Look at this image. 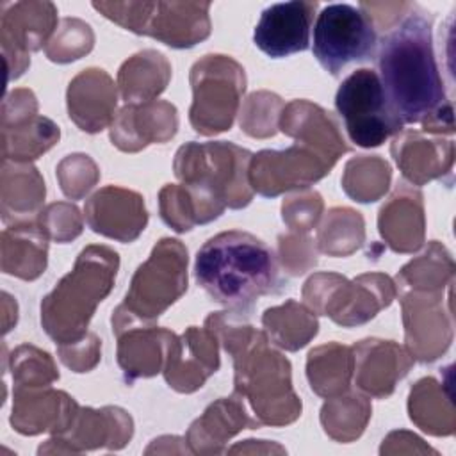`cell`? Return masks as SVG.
I'll return each instance as SVG.
<instances>
[{
  "label": "cell",
  "instance_id": "1",
  "mask_svg": "<svg viewBox=\"0 0 456 456\" xmlns=\"http://www.w3.org/2000/svg\"><path fill=\"white\" fill-rule=\"evenodd\" d=\"M417 4L383 34L378 69L385 94L403 123H419L433 135L454 134V112L438 71L433 18Z\"/></svg>",
  "mask_w": 456,
  "mask_h": 456
},
{
  "label": "cell",
  "instance_id": "2",
  "mask_svg": "<svg viewBox=\"0 0 456 456\" xmlns=\"http://www.w3.org/2000/svg\"><path fill=\"white\" fill-rule=\"evenodd\" d=\"M232 310L212 312L205 324L233 362V394L249 403L256 422L283 428L301 417L303 403L292 387V365L256 330Z\"/></svg>",
  "mask_w": 456,
  "mask_h": 456
},
{
  "label": "cell",
  "instance_id": "3",
  "mask_svg": "<svg viewBox=\"0 0 456 456\" xmlns=\"http://www.w3.org/2000/svg\"><path fill=\"white\" fill-rule=\"evenodd\" d=\"M194 278L216 303L240 315H249L262 296L280 294L285 285L273 249L242 230L221 232L203 242Z\"/></svg>",
  "mask_w": 456,
  "mask_h": 456
},
{
  "label": "cell",
  "instance_id": "4",
  "mask_svg": "<svg viewBox=\"0 0 456 456\" xmlns=\"http://www.w3.org/2000/svg\"><path fill=\"white\" fill-rule=\"evenodd\" d=\"M119 269V255L110 246H86L73 269L41 299V326L55 346L87 333L96 306L110 294Z\"/></svg>",
  "mask_w": 456,
  "mask_h": 456
},
{
  "label": "cell",
  "instance_id": "5",
  "mask_svg": "<svg viewBox=\"0 0 456 456\" xmlns=\"http://www.w3.org/2000/svg\"><path fill=\"white\" fill-rule=\"evenodd\" d=\"M189 253L182 240L160 239L150 256L135 269L125 299L110 315L112 331L128 324H155L189 285Z\"/></svg>",
  "mask_w": 456,
  "mask_h": 456
},
{
  "label": "cell",
  "instance_id": "6",
  "mask_svg": "<svg viewBox=\"0 0 456 456\" xmlns=\"http://www.w3.org/2000/svg\"><path fill=\"white\" fill-rule=\"evenodd\" d=\"M253 153L228 141L182 144L173 160L176 178L191 187L208 192L232 210L253 201L248 167Z\"/></svg>",
  "mask_w": 456,
  "mask_h": 456
},
{
  "label": "cell",
  "instance_id": "7",
  "mask_svg": "<svg viewBox=\"0 0 456 456\" xmlns=\"http://www.w3.org/2000/svg\"><path fill=\"white\" fill-rule=\"evenodd\" d=\"M93 9L137 36H150L171 48H192L212 32L210 2H93Z\"/></svg>",
  "mask_w": 456,
  "mask_h": 456
},
{
  "label": "cell",
  "instance_id": "8",
  "mask_svg": "<svg viewBox=\"0 0 456 456\" xmlns=\"http://www.w3.org/2000/svg\"><path fill=\"white\" fill-rule=\"evenodd\" d=\"M305 305L315 315H326L342 328L374 319L397 297L394 280L385 273H363L353 280L338 273H314L303 285Z\"/></svg>",
  "mask_w": 456,
  "mask_h": 456
},
{
  "label": "cell",
  "instance_id": "9",
  "mask_svg": "<svg viewBox=\"0 0 456 456\" xmlns=\"http://www.w3.org/2000/svg\"><path fill=\"white\" fill-rule=\"evenodd\" d=\"M189 82V123L194 132L210 137L230 130L248 86L242 64L230 55L207 53L192 64Z\"/></svg>",
  "mask_w": 456,
  "mask_h": 456
},
{
  "label": "cell",
  "instance_id": "10",
  "mask_svg": "<svg viewBox=\"0 0 456 456\" xmlns=\"http://www.w3.org/2000/svg\"><path fill=\"white\" fill-rule=\"evenodd\" d=\"M335 109L344 119L351 142L360 148L381 146L404 126L385 94L379 75L369 68L354 69L342 80L335 94Z\"/></svg>",
  "mask_w": 456,
  "mask_h": 456
},
{
  "label": "cell",
  "instance_id": "11",
  "mask_svg": "<svg viewBox=\"0 0 456 456\" xmlns=\"http://www.w3.org/2000/svg\"><path fill=\"white\" fill-rule=\"evenodd\" d=\"M378 32L372 21L351 4H330L314 25V57L333 77L347 64L374 53Z\"/></svg>",
  "mask_w": 456,
  "mask_h": 456
},
{
  "label": "cell",
  "instance_id": "12",
  "mask_svg": "<svg viewBox=\"0 0 456 456\" xmlns=\"http://www.w3.org/2000/svg\"><path fill=\"white\" fill-rule=\"evenodd\" d=\"M452 285L442 292H399L404 326V347L410 356L420 363H431L438 360L452 344Z\"/></svg>",
  "mask_w": 456,
  "mask_h": 456
},
{
  "label": "cell",
  "instance_id": "13",
  "mask_svg": "<svg viewBox=\"0 0 456 456\" xmlns=\"http://www.w3.org/2000/svg\"><path fill=\"white\" fill-rule=\"evenodd\" d=\"M57 7L48 0H20L0 4V45L7 69V84L30 66V52L45 48L57 28Z\"/></svg>",
  "mask_w": 456,
  "mask_h": 456
},
{
  "label": "cell",
  "instance_id": "14",
  "mask_svg": "<svg viewBox=\"0 0 456 456\" xmlns=\"http://www.w3.org/2000/svg\"><path fill=\"white\" fill-rule=\"evenodd\" d=\"M335 162L296 142L285 150H260L253 153L248 178L253 192L264 198H276L289 191L308 189L333 169Z\"/></svg>",
  "mask_w": 456,
  "mask_h": 456
},
{
  "label": "cell",
  "instance_id": "15",
  "mask_svg": "<svg viewBox=\"0 0 456 456\" xmlns=\"http://www.w3.org/2000/svg\"><path fill=\"white\" fill-rule=\"evenodd\" d=\"M134 436V419L119 406H80L73 424L52 435L37 454H82L87 451H119Z\"/></svg>",
  "mask_w": 456,
  "mask_h": 456
},
{
  "label": "cell",
  "instance_id": "16",
  "mask_svg": "<svg viewBox=\"0 0 456 456\" xmlns=\"http://www.w3.org/2000/svg\"><path fill=\"white\" fill-rule=\"evenodd\" d=\"M219 367V340L216 335L207 326H189L183 333L171 337L162 374L167 387L175 392L192 394Z\"/></svg>",
  "mask_w": 456,
  "mask_h": 456
},
{
  "label": "cell",
  "instance_id": "17",
  "mask_svg": "<svg viewBox=\"0 0 456 456\" xmlns=\"http://www.w3.org/2000/svg\"><path fill=\"white\" fill-rule=\"evenodd\" d=\"M390 155L410 185L420 187L433 180L452 182V139L422 130H401L390 142Z\"/></svg>",
  "mask_w": 456,
  "mask_h": 456
},
{
  "label": "cell",
  "instance_id": "18",
  "mask_svg": "<svg viewBox=\"0 0 456 456\" xmlns=\"http://www.w3.org/2000/svg\"><path fill=\"white\" fill-rule=\"evenodd\" d=\"M84 217L94 233L128 244L144 232L150 216L142 194L119 185H105L89 196Z\"/></svg>",
  "mask_w": 456,
  "mask_h": 456
},
{
  "label": "cell",
  "instance_id": "19",
  "mask_svg": "<svg viewBox=\"0 0 456 456\" xmlns=\"http://www.w3.org/2000/svg\"><path fill=\"white\" fill-rule=\"evenodd\" d=\"M319 2L292 0L265 7L253 32V43L271 59L289 57L310 46V32Z\"/></svg>",
  "mask_w": 456,
  "mask_h": 456
},
{
  "label": "cell",
  "instance_id": "20",
  "mask_svg": "<svg viewBox=\"0 0 456 456\" xmlns=\"http://www.w3.org/2000/svg\"><path fill=\"white\" fill-rule=\"evenodd\" d=\"M353 349V379L356 390L374 399H387L394 394L397 383L411 370L413 358L404 346L395 340L363 338Z\"/></svg>",
  "mask_w": 456,
  "mask_h": 456
},
{
  "label": "cell",
  "instance_id": "21",
  "mask_svg": "<svg viewBox=\"0 0 456 456\" xmlns=\"http://www.w3.org/2000/svg\"><path fill=\"white\" fill-rule=\"evenodd\" d=\"M176 132L178 110L166 100L125 103L109 126L112 144L125 153H137L150 144H164Z\"/></svg>",
  "mask_w": 456,
  "mask_h": 456
},
{
  "label": "cell",
  "instance_id": "22",
  "mask_svg": "<svg viewBox=\"0 0 456 456\" xmlns=\"http://www.w3.org/2000/svg\"><path fill=\"white\" fill-rule=\"evenodd\" d=\"M80 406L64 390L50 387L12 388V410L9 422L25 436L41 433L61 435L75 420Z\"/></svg>",
  "mask_w": 456,
  "mask_h": 456
},
{
  "label": "cell",
  "instance_id": "23",
  "mask_svg": "<svg viewBox=\"0 0 456 456\" xmlns=\"http://www.w3.org/2000/svg\"><path fill=\"white\" fill-rule=\"evenodd\" d=\"M66 107L78 130L100 134L116 118L118 86L105 69L86 68L69 80Z\"/></svg>",
  "mask_w": 456,
  "mask_h": 456
},
{
  "label": "cell",
  "instance_id": "24",
  "mask_svg": "<svg viewBox=\"0 0 456 456\" xmlns=\"http://www.w3.org/2000/svg\"><path fill=\"white\" fill-rule=\"evenodd\" d=\"M378 232L401 255L419 251L426 242L424 196L419 187L399 182L378 212Z\"/></svg>",
  "mask_w": 456,
  "mask_h": 456
},
{
  "label": "cell",
  "instance_id": "25",
  "mask_svg": "<svg viewBox=\"0 0 456 456\" xmlns=\"http://www.w3.org/2000/svg\"><path fill=\"white\" fill-rule=\"evenodd\" d=\"M260 424L246 410L244 399L237 394L219 397L192 420L185 433L191 454L212 456L226 451V444L242 429H258Z\"/></svg>",
  "mask_w": 456,
  "mask_h": 456
},
{
  "label": "cell",
  "instance_id": "26",
  "mask_svg": "<svg viewBox=\"0 0 456 456\" xmlns=\"http://www.w3.org/2000/svg\"><path fill=\"white\" fill-rule=\"evenodd\" d=\"M278 130L296 142L310 146L335 164L349 151L338 121L331 112L310 100L289 102L280 114Z\"/></svg>",
  "mask_w": 456,
  "mask_h": 456
},
{
  "label": "cell",
  "instance_id": "27",
  "mask_svg": "<svg viewBox=\"0 0 456 456\" xmlns=\"http://www.w3.org/2000/svg\"><path fill=\"white\" fill-rule=\"evenodd\" d=\"M112 333L118 340L116 360L128 385L162 372L167 344L175 335L171 330L157 324H128Z\"/></svg>",
  "mask_w": 456,
  "mask_h": 456
},
{
  "label": "cell",
  "instance_id": "28",
  "mask_svg": "<svg viewBox=\"0 0 456 456\" xmlns=\"http://www.w3.org/2000/svg\"><path fill=\"white\" fill-rule=\"evenodd\" d=\"M46 185L32 162L2 160L0 214L7 226L34 221L43 210Z\"/></svg>",
  "mask_w": 456,
  "mask_h": 456
},
{
  "label": "cell",
  "instance_id": "29",
  "mask_svg": "<svg viewBox=\"0 0 456 456\" xmlns=\"http://www.w3.org/2000/svg\"><path fill=\"white\" fill-rule=\"evenodd\" d=\"M48 237L34 221L7 226L0 235L2 273L34 281L48 265Z\"/></svg>",
  "mask_w": 456,
  "mask_h": 456
},
{
  "label": "cell",
  "instance_id": "30",
  "mask_svg": "<svg viewBox=\"0 0 456 456\" xmlns=\"http://www.w3.org/2000/svg\"><path fill=\"white\" fill-rule=\"evenodd\" d=\"M171 71V62L164 53L144 48L119 66L116 86L125 103L153 102L169 86Z\"/></svg>",
  "mask_w": 456,
  "mask_h": 456
},
{
  "label": "cell",
  "instance_id": "31",
  "mask_svg": "<svg viewBox=\"0 0 456 456\" xmlns=\"http://www.w3.org/2000/svg\"><path fill=\"white\" fill-rule=\"evenodd\" d=\"M224 205L196 187L166 183L159 191V212L162 221L175 232H191L196 224H207L224 212Z\"/></svg>",
  "mask_w": 456,
  "mask_h": 456
},
{
  "label": "cell",
  "instance_id": "32",
  "mask_svg": "<svg viewBox=\"0 0 456 456\" xmlns=\"http://www.w3.org/2000/svg\"><path fill=\"white\" fill-rule=\"evenodd\" d=\"M408 417L431 436H451L456 429L452 388L449 383L426 376L420 378L408 394Z\"/></svg>",
  "mask_w": 456,
  "mask_h": 456
},
{
  "label": "cell",
  "instance_id": "33",
  "mask_svg": "<svg viewBox=\"0 0 456 456\" xmlns=\"http://www.w3.org/2000/svg\"><path fill=\"white\" fill-rule=\"evenodd\" d=\"M354 358L351 346L340 342L321 344L306 354V379L319 397H335L351 387Z\"/></svg>",
  "mask_w": 456,
  "mask_h": 456
},
{
  "label": "cell",
  "instance_id": "34",
  "mask_svg": "<svg viewBox=\"0 0 456 456\" xmlns=\"http://www.w3.org/2000/svg\"><path fill=\"white\" fill-rule=\"evenodd\" d=\"M262 326L271 344L289 353L303 349L319 333L317 315L296 299L267 308L262 314Z\"/></svg>",
  "mask_w": 456,
  "mask_h": 456
},
{
  "label": "cell",
  "instance_id": "35",
  "mask_svg": "<svg viewBox=\"0 0 456 456\" xmlns=\"http://www.w3.org/2000/svg\"><path fill=\"white\" fill-rule=\"evenodd\" d=\"M454 260L451 251L438 240H429L420 255L411 258L395 274L397 294L404 290L442 292L454 283Z\"/></svg>",
  "mask_w": 456,
  "mask_h": 456
},
{
  "label": "cell",
  "instance_id": "36",
  "mask_svg": "<svg viewBox=\"0 0 456 456\" xmlns=\"http://www.w3.org/2000/svg\"><path fill=\"white\" fill-rule=\"evenodd\" d=\"M372 417L369 395L360 390H346L335 397H328L321 406V426L324 433L340 444L358 440Z\"/></svg>",
  "mask_w": 456,
  "mask_h": 456
},
{
  "label": "cell",
  "instance_id": "37",
  "mask_svg": "<svg viewBox=\"0 0 456 456\" xmlns=\"http://www.w3.org/2000/svg\"><path fill=\"white\" fill-rule=\"evenodd\" d=\"M0 128L2 160L32 162L52 150L61 139V128L50 118L41 114Z\"/></svg>",
  "mask_w": 456,
  "mask_h": 456
},
{
  "label": "cell",
  "instance_id": "38",
  "mask_svg": "<svg viewBox=\"0 0 456 456\" xmlns=\"http://www.w3.org/2000/svg\"><path fill=\"white\" fill-rule=\"evenodd\" d=\"M319 253L328 256H349L356 253L365 242V219L349 207H333L326 212L317 228Z\"/></svg>",
  "mask_w": 456,
  "mask_h": 456
},
{
  "label": "cell",
  "instance_id": "39",
  "mask_svg": "<svg viewBox=\"0 0 456 456\" xmlns=\"http://www.w3.org/2000/svg\"><path fill=\"white\" fill-rule=\"evenodd\" d=\"M392 182V167L379 155H356L349 159L342 173V189L356 203L381 200Z\"/></svg>",
  "mask_w": 456,
  "mask_h": 456
},
{
  "label": "cell",
  "instance_id": "40",
  "mask_svg": "<svg viewBox=\"0 0 456 456\" xmlns=\"http://www.w3.org/2000/svg\"><path fill=\"white\" fill-rule=\"evenodd\" d=\"M12 388L50 387L59 379L55 360L50 353L32 344H20L9 356Z\"/></svg>",
  "mask_w": 456,
  "mask_h": 456
},
{
  "label": "cell",
  "instance_id": "41",
  "mask_svg": "<svg viewBox=\"0 0 456 456\" xmlns=\"http://www.w3.org/2000/svg\"><path fill=\"white\" fill-rule=\"evenodd\" d=\"M283 100L271 91H253L239 109L240 130L255 139H267L276 135L280 114L283 110Z\"/></svg>",
  "mask_w": 456,
  "mask_h": 456
},
{
  "label": "cell",
  "instance_id": "42",
  "mask_svg": "<svg viewBox=\"0 0 456 456\" xmlns=\"http://www.w3.org/2000/svg\"><path fill=\"white\" fill-rule=\"evenodd\" d=\"M94 46V32L89 23L80 18H62L45 46L48 61L57 64H68L86 57Z\"/></svg>",
  "mask_w": 456,
  "mask_h": 456
},
{
  "label": "cell",
  "instance_id": "43",
  "mask_svg": "<svg viewBox=\"0 0 456 456\" xmlns=\"http://www.w3.org/2000/svg\"><path fill=\"white\" fill-rule=\"evenodd\" d=\"M62 194L69 200L86 198L100 180L98 164L86 153H69L55 167Z\"/></svg>",
  "mask_w": 456,
  "mask_h": 456
},
{
  "label": "cell",
  "instance_id": "44",
  "mask_svg": "<svg viewBox=\"0 0 456 456\" xmlns=\"http://www.w3.org/2000/svg\"><path fill=\"white\" fill-rule=\"evenodd\" d=\"M36 223L53 242L66 244L75 240L82 230L84 221L77 205L69 201H53L37 214Z\"/></svg>",
  "mask_w": 456,
  "mask_h": 456
},
{
  "label": "cell",
  "instance_id": "45",
  "mask_svg": "<svg viewBox=\"0 0 456 456\" xmlns=\"http://www.w3.org/2000/svg\"><path fill=\"white\" fill-rule=\"evenodd\" d=\"M324 201L317 191L301 189L281 201V219L296 233H308L322 217Z\"/></svg>",
  "mask_w": 456,
  "mask_h": 456
},
{
  "label": "cell",
  "instance_id": "46",
  "mask_svg": "<svg viewBox=\"0 0 456 456\" xmlns=\"http://www.w3.org/2000/svg\"><path fill=\"white\" fill-rule=\"evenodd\" d=\"M319 248L308 233H283L278 237V262L290 276H301L317 265Z\"/></svg>",
  "mask_w": 456,
  "mask_h": 456
},
{
  "label": "cell",
  "instance_id": "47",
  "mask_svg": "<svg viewBox=\"0 0 456 456\" xmlns=\"http://www.w3.org/2000/svg\"><path fill=\"white\" fill-rule=\"evenodd\" d=\"M57 356L73 372H89L102 360V340L96 333L87 331L75 342L57 346Z\"/></svg>",
  "mask_w": 456,
  "mask_h": 456
},
{
  "label": "cell",
  "instance_id": "48",
  "mask_svg": "<svg viewBox=\"0 0 456 456\" xmlns=\"http://www.w3.org/2000/svg\"><path fill=\"white\" fill-rule=\"evenodd\" d=\"M37 98L28 87H16L4 96L2 112H0V126L16 125L37 116Z\"/></svg>",
  "mask_w": 456,
  "mask_h": 456
},
{
  "label": "cell",
  "instance_id": "49",
  "mask_svg": "<svg viewBox=\"0 0 456 456\" xmlns=\"http://www.w3.org/2000/svg\"><path fill=\"white\" fill-rule=\"evenodd\" d=\"M411 5H413L411 2H360L358 9L363 14H367L376 32L378 30L388 32L406 16Z\"/></svg>",
  "mask_w": 456,
  "mask_h": 456
},
{
  "label": "cell",
  "instance_id": "50",
  "mask_svg": "<svg viewBox=\"0 0 456 456\" xmlns=\"http://www.w3.org/2000/svg\"><path fill=\"white\" fill-rule=\"evenodd\" d=\"M438 454L433 447L424 444V440L411 431L395 429L390 431L379 447V454Z\"/></svg>",
  "mask_w": 456,
  "mask_h": 456
},
{
  "label": "cell",
  "instance_id": "51",
  "mask_svg": "<svg viewBox=\"0 0 456 456\" xmlns=\"http://www.w3.org/2000/svg\"><path fill=\"white\" fill-rule=\"evenodd\" d=\"M226 452L230 454H273V452H278V454H283L287 452L281 445L278 444H273V442H267V440H253V438H248L244 442H239L235 444L233 447L226 449Z\"/></svg>",
  "mask_w": 456,
  "mask_h": 456
},
{
  "label": "cell",
  "instance_id": "52",
  "mask_svg": "<svg viewBox=\"0 0 456 456\" xmlns=\"http://www.w3.org/2000/svg\"><path fill=\"white\" fill-rule=\"evenodd\" d=\"M4 301H2V308H4V335L9 333L16 322H18V305L14 301V297H11L7 292L2 294Z\"/></svg>",
  "mask_w": 456,
  "mask_h": 456
}]
</instances>
